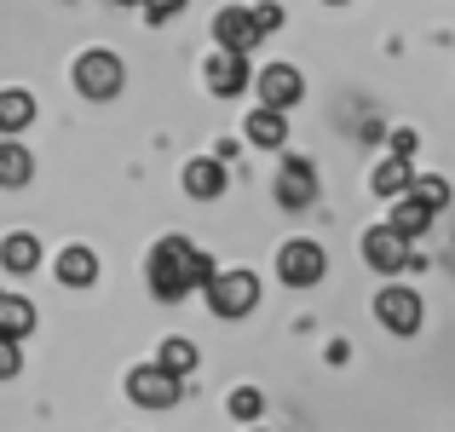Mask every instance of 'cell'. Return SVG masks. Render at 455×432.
<instances>
[{
	"label": "cell",
	"instance_id": "cell-20",
	"mask_svg": "<svg viewBox=\"0 0 455 432\" xmlns=\"http://www.w3.org/2000/svg\"><path fill=\"white\" fill-rule=\"evenodd\" d=\"M29 329H35V306H29V300H18V294H6V300H0V334L23 340Z\"/></svg>",
	"mask_w": 455,
	"mask_h": 432
},
{
	"label": "cell",
	"instance_id": "cell-21",
	"mask_svg": "<svg viewBox=\"0 0 455 432\" xmlns=\"http://www.w3.org/2000/svg\"><path fill=\"white\" fill-rule=\"evenodd\" d=\"M162 364L173 369V375H190V369H196V346H190V340H167L162 346Z\"/></svg>",
	"mask_w": 455,
	"mask_h": 432
},
{
	"label": "cell",
	"instance_id": "cell-5",
	"mask_svg": "<svg viewBox=\"0 0 455 432\" xmlns=\"http://www.w3.org/2000/svg\"><path fill=\"white\" fill-rule=\"evenodd\" d=\"M363 260L375 271H387V277H392V271H403L415 260L410 254V231H398V225H375V231L363 236Z\"/></svg>",
	"mask_w": 455,
	"mask_h": 432
},
{
	"label": "cell",
	"instance_id": "cell-19",
	"mask_svg": "<svg viewBox=\"0 0 455 432\" xmlns=\"http://www.w3.org/2000/svg\"><path fill=\"white\" fill-rule=\"evenodd\" d=\"M0 185H6V190L29 185V150L12 144V139H0Z\"/></svg>",
	"mask_w": 455,
	"mask_h": 432
},
{
	"label": "cell",
	"instance_id": "cell-2",
	"mask_svg": "<svg viewBox=\"0 0 455 432\" xmlns=\"http://www.w3.org/2000/svg\"><path fill=\"white\" fill-rule=\"evenodd\" d=\"M179 380H185V375H173L167 364H145V369L127 375V398L145 404V410H173V404H179Z\"/></svg>",
	"mask_w": 455,
	"mask_h": 432
},
{
	"label": "cell",
	"instance_id": "cell-7",
	"mask_svg": "<svg viewBox=\"0 0 455 432\" xmlns=\"http://www.w3.org/2000/svg\"><path fill=\"white\" fill-rule=\"evenodd\" d=\"M375 317L387 323L392 334H415L421 329V294H415V288H380V300H375Z\"/></svg>",
	"mask_w": 455,
	"mask_h": 432
},
{
	"label": "cell",
	"instance_id": "cell-17",
	"mask_svg": "<svg viewBox=\"0 0 455 432\" xmlns=\"http://www.w3.org/2000/svg\"><path fill=\"white\" fill-rule=\"evenodd\" d=\"M0 266H6V271H35V266H41V243H35L29 231L6 236V243H0Z\"/></svg>",
	"mask_w": 455,
	"mask_h": 432
},
{
	"label": "cell",
	"instance_id": "cell-3",
	"mask_svg": "<svg viewBox=\"0 0 455 432\" xmlns=\"http://www.w3.org/2000/svg\"><path fill=\"white\" fill-rule=\"evenodd\" d=\"M76 87L87 92V99H116V92H122V58L99 52V46L81 52L76 58Z\"/></svg>",
	"mask_w": 455,
	"mask_h": 432
},
{
	"label": "cell",
	"instance_id": "cell-4",
	"mask_svg": "<svg viewBox=\"0 0 455 432\" xmlns=\"http://www.w3.org/2000/svg\"><path fill=\"white\" fill-rule=\"evenodd\" d=\"M254 300H259V283L248 277V271H220V277L208 283L213 317H243V311H254Z\"/></svg>",
	"mask_w": 455,
	"mask_h": 432
},
{
	"label": "cell",
	"instance_id": "cell-27",
	"mask_svg": "<svg viewBox=\"0 0 455 432\" xmlns=\"http://www.w3.org/2000/svg\"><path fill=\"white\" fill-rule=\"evenodd\" d=\"M392 150H398V156H415V133H410V127H398V133H392Z\"/></svg>",
	"mask_w": 455,
	"mask_h": 432
},
{
	"label": "cell",
	"instance_id": "cell-12",
	"mask_svg": "<svg viewBox=\"0 0 455 432\" xmlns=\"http://www.w3.org/2000/svg\"><path fill=\"white\" fill-rule=\"evenodd\" d=\"M243 139H254L259 150H283V139H289V122H283V110H277V104H259V110L248 116Z\"/></svg>",
	"mask_w": 455,
	"mask_h": 432
},
{
	"label": "cell",
	"instance_id": "cell-24",
	"mask_svg": "<svg viewBox=\"0 0 455 432\" xmlns=\"http://www.w3.org/2000/svg\"><path fill=\"white\" fill-rule=\"evenodd\" d=\"M18 340H12V334H0V380H6V375H18Z\"/></svg>",
	"mask_w": 455,
	"mask_h": 432
},
{
	"label": "cell",
	"instance_id": "cell-15",
	"mask_svg": "<svg viewBox=\"0 0 455 432\" xmlns=\"http://www.w3.org/2000/svg\"><path fill=\"white\" fill-rule=\"evenodd\" d=\"M403 190H415V173H410V156L392 150V162L375 167V196H403Z\"/></svg>",
	"mask_w": 455,
	"mask_h": 432
},
{
	"label": "cell",
	"instance_id": "cell-30",
	"mask_svg": "<svg viewBox=\"0 0 455 432\" xmlns=\"http://www.w3.org/2000/svg\"><path fill=\"white\" fill-rule=\"evenodd\" d=\"M0 300H6V294H0Z\"/></svg>",
	"mask_w": 455,
	"mask_h": 432
},
{
	"label": "cell",
	"instance_id": "cell-16",
	"mask_svg": "<svg viewBox=\"0 0 455 432\" xmlns=\"http://www.w3.org/2000/svg\"><path fill=\"white\" fill-rule=\"evenodd\" d=\"M29 122H35V99L18 92V87H6L0 92V133H23Z\"/></svg>",
	"mask_w": 455,
	"mask_h": 432
},
{
	"label": "cell",
	"instance_id": "cell-18",
	"mask_svg": "<svg viewBox=\"0 0 455 432\" xmlns=\"http://www.w3.org/2000/svg\"><path fill=\"white\" fill-rule=\"evenodd\" d=\"M433 213H438L433 202H421L410 190V196H398V208H392V225H398V231H410V236H421L427 225H433Z\"/></svg>",
	"mask_w": 455,
	"mask_h": 432
},
{
	"label": "cell",
	"instance_id": "cell-10",
	"mask_svg": "<svg viewBox=\"0 0 455 432\" xmlns=\"http://www.w3.org/2000/svg\"><path fill=\"white\" fill-rule=\"evenodd\" d=\"M208 87L220 92V99L243 92V87H248V52H236V46H220V52L208 58Z\"/></svg>",
	"mask_w": 455,
	"mask_h": 432
},
{
	"label": "cell",
	"instance_id": "cell-26",
	"mask_svg": "<svg viewBox=\"0 0 455 432\" xmlns=\"http://www.w3.org/2000/svg\"><path fill=\"white\" fill-rule=\"evenodd\" d=\"M179 6H185V0H145V12H150V18H173Z\"/></svg>",
	"mask_w": 455,
	"mask_h": 432
},
{
	"label": "cell",
	"instance_id": "cell-6",
	"mask_svg": "<svg viewBox=\"0 0 455 432\" xmlns=\"http://www.w3.org/2000/svg\"><path fill=\"white\" fill-rule=\"evenodd\" d=\"M323 266H329V260H323L317 243H283L277 248V277L289 283V288H311V283L323 277Z\"/></svg>",
	"mask_w": 455,
	"mask_h": 432
},
{
	"label": "cell",
	"instance_id": "cell-8",
	"mask_svg": "<svg viewBox=\"0 0 455 432\" xmlns=\"http://www.w3.org/2000/svg\"><path fill=\"white\" fill-rule=\"evenodd\" d=\"M259 18H254V6H225V12H213V41L220 46H236V52H248V46H259Z\"/></svg>",
	"mask_w": 455,
	"mask_h": 432
},
{
	"label": "cell",
	"instance_id": "cell-13",
	"mask_svg": "<svg viewBox=\"0 0 455 432\" xmlns=\"http://www.w3.org/2000/svg\"><path fill=\"white\" fill-rule=\"evenodd\" d=\"M58 283H69V288L99 283V254H92V248H64V254H58Z\"/></svg>",
	"mask_w": 455,
	"mask_h": 432
},
{
	"label": "cell",
	"instance_id": "cell-9",
	"mask_svg": "<svg viewBox=\"0 0 455 432\" xmlns=\"http://www.w3.org/2000/svg\"><path fill=\"white\" fill-rule=\"evenodd\" d=\"M259 104H277V110H294L300 104V92H306V81H300V69L294 64H271V69H259Z\"/></svg>",
	"mask_w": 455,
	"mask_h": 432
},
{
	"label": "cell",
	"instance_id": "cell-23",
	"mask_svg": "<svg viewBox=\"0 0 455 432\" xmlns=\"http://www.w3.org/2000/svg\"><path fill=\"white\" fill-rule=\"evenodd\" d=\"M415 196H421V202H433V208H444V202H450V185L427 173V179H415Z\"/></svg>",
	"mask_w": 455,
	"mask_h": 432
},
{
	"label": "cell",
	"instance_id": "cell-25",
	"mask_svg": "<svg viewBox=\"0 0 455 432\" xmlns=\"http://www.w3.org/2000/svg\"><path fill=\"white\" fill-rule=\"evenodd\" d=\"M254 18H259V29H283V6H271V0H259V6H254Z\"/></svg>",
	"mask_w": 455,
	"mask_h": 432
},
{
	"label": "cell",
	"instance_id": "cell-11",
	"mask_svg": "<svg viewBox=\"0 0 455 432\" xmlns=\"http://www.w3.org/2000/svg\"><path fill=\"white\" fill-rule=\"evenodd\" d=\"M311 196H317V173H311V162H306V156H289L283 173H277V202H283V208H306Z\"/></svg>",
	"mask_w": 455,
	"mask_h": 432
},
{
	"label": "cell",
	"instance_id": "cell-29",
	"mask_svg": "<svg viewBox=\"0 0 455 432\" xmlns=\"http://www.w3.org/2000/svg\"><path fill=\"white\" fill-rule=\"evenodd\" d=\"M122 6H139V0H122Z\"/></svg>",
	"mask_w": 455,
	"mask_h": 432
},
{
	"label": "cell",
	"instance_id": "cell-14",
	"mask_svg": "<svg viewBox=\"0 0 455 432\" xmlns=\"http://www.w3.org/2000/svg\"><path fill=\"white\" fill-rule=\"evenodd\" d=\"M185 190L196 202H213L225 190V162H220V156H213V162H190L185 167Z\"/></svg>",
	"mask_w": 455,
	"mask_h": 432
},
{
	"label": "cell",
	"instance_id": "cell-1",
	"mask_svg": "<svg viewBox=\"0 0 455 432\" xmlns=\"http://www.w3.org/2000/svg\"><path fill=\"white\" fill-rule=\"evenodd\" d=\"M190 260H196V248L185 243V236H162V243L150 248V294L156 300H185L190 288H196V277H190Z\"/></svg>",
	"mask_w": 455,
	"mask_h": 432
},
{
	"label": "cell",
	"instance_id": "cell-28",
	"mask_svg": "<svg viewBox=\"0 0 455 432\" xmlns=\"http://www.w3.org/2000/svg\"><path fill=\"white\" fill-rule=\"evenodd\" d=\"M329 6H346V0H329Z\"/></svg>",
	"mask_w": 455,
	"mask_h": 432
},
{
	"label": "cell",
	"instance_id": "cell-22",
	"mask_svg": "<svg viewBox=\"0 0 455 432\" xmlns=\"http://www.w3.org/2000/svg\"><path fill=\"white\" fill-rule=\"evenodd\" d=\"M231 415H236V421H259V392L254 387L231 392Z\"/></svg>",
	"mask_w": 455,
	"mask_h": 432
}]
</instances>
